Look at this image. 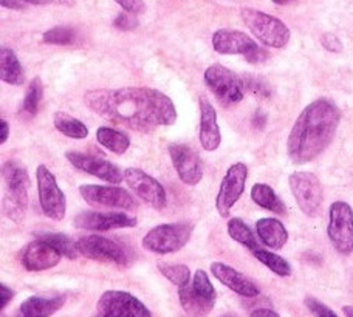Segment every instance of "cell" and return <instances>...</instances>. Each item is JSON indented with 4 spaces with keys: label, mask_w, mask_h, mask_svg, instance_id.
Returning <instances> with one entry per match:
<instances>
[{
    "label": "cell",
    "mask_w": 353,
    "mask_h": 317,
    "mask_svg": "<svg viewBox=\"0 0 353 317\" xmlns=\"http://www.w3.org/2000/svg\"><path fill=\"white\" fill-rule=\"evenodd\" d=\"M327 236H329L333 248L339 254L349 256L353 252V209L349 203H332Z\"/></svg>",
    "instance_id": "cell-8"
},
{
    "label": "cell",
    "mask_w": 353,
    "mask_h": 317,
    "mask_svg": "<svg viewBox=\"0 0 353 317\" xmlns=\"http://www.w3.org/2000/svg\"><path fill=\"white\" fill-rule=\"evenodd\" d=\"M343 313L345 317H353V307H350V305L343 307Z\"/></svg>",
    "instance_id": "cell-48"
},
{
    "label": "cell",
    "mask_w": 353,
    "mask_h": 317,
    "mask_svg": "<svg viewBox=\"0 0 353 317\" xmlns=\"http://www.w3.org/2000/svg\"><path fill=\"white\" fill-rule=\"evenodd\" d=\"M256 232L261 242L270 249H282L288 242L287 227L276 218H261L256 223Z\"/></svg>",
    "instance_id": "cell-23"
},
{
    "label": "cell",
    "mask_w": 353,
    "mask_h": 317,
    "mask_svg": "<svg viewBox=\"0 0 353 317\" xmlns=\"http://www.w3.org/2000/svg\"><path fill=\"white\" fill-rule=\"evenodd\" d=\"M98 314L105 317H154L144 303L125 291H105L99 297Z\"/></svg>",
    "instance_id": "cell-13"
},
{
    "label": "cell",
    "mask_w": 353,
    "mask_h": 317,
    "mask_svg": "<svg viewBox=\"0 0 353 317\" xmlns=\"http://www.w3.org/2000/svg\"><path fill=\"white\" fill-rule=\"evenodd\" d=\"M169 155L179 178L188 186H197L203 178V164L197 152L186 144H169Z\"/></svg>",
    "instance_id": "cell-15"
},
{
    "label": "cell",
    "mask_w": 353,
    "mask_h": 317,
    "mask_svg": "<svg viewBox=\"0 0 353 317\" xmlns=\"http://www.w3.org/2000/svg\"><path fill=\"white\" fill-rule=\"evenodd\" d=\"M62 254L56 251L43 240L36 238L33 243L27 245L22 252V265L23 268L31 272H39L54 268L59 263Z\"/></svg>",
    "instance_id": "cell-19"
},
{
    "label": "cell",
    "mask_w": 353,
    "mask_h": 317,
    "mask_svg": "<svg viewBox=\"0 0 353 317\" xmlns=\"http://www.w3.org/2000/svg\"><path fill=\"white\" fill-rule=\"evenodd\" d=\"M79 194L93 207L118 209V211H135L138 207L137 200L123 187L83 185L79 186Z\"/></svg>",
    "instance_id": "cell-11"
},
{
    "label": "cell",
    "mask_w": 353,
    "mask_h": 317,
    "mask_svg": "<svg viewBox=\"0 0 353 317\" xmlns=\"http://www.w3.org/2000/svg\"><path fill=\"white\" fill-rule=\"evenodd\" d=\"M94 317H105V316H101V314H97Z\"/></svg>",
    "instance_id": "cell-51"
},
{
    "label": "cell",
    "mask_w": 353,
    "mask_h": 317,
    "mask_svg": "<svg viewBox=\"0 0 353 317\" xmlns=\"http://www.w3.org/2000/svg\"><path fill=\"white\" fill-rule=\"evenodd\" d=\"M245 25L259 39L265 47L283 48L290 42V30L281 19H277L267 12L245 8L241 11Z\"/></svg>",
    "instance_id": "cell-4"
},
{
    "label": "cell",
    "mask_w": 353,
    "mask_h": 317,
    "mask_svg": "<svg viewBox=\"0 0 353 317\" xmlns=\"http://www.w3.org/2000/svg\"><path fill=\"white\" fill-rule=\"evenodd\" d=\"M12 297H14V291L10 287H6L5 283L0 285V308L5 309L6 305L12 300Z\"/></svg>",
    "instance_id": "cell-41"
},
{
    "label": "cell",
    "mask_w": 353,
    "mask_h": 317,
    "mask_svg": "<svg viewBox=\"0 0 353 317\" xmlns=\"http://www.w3.org/2000/svg\"><path fill=\"white\" fill-rule=\"evenodd\" d=\"M0 132H2V136H0V141L2 144H5L8 141V136H10V124L5 121V119H0Z\"/></svg>",
    "instance_id": "cell-46"
},
{
    "label": "cell",
    "mask_w": 353,
    "mask_h": 317,
    "mask_svg": "<svg viewBox=\"0 0 353 317\" xmlns=\"http://www.w3.org/2000/svg\"><path fill=\"white\" fill-rule=\"evenodd\" d=\"M341 123V112L329 99L308 104L296 119L287 139V155L294 164H307L329 147Z\"/></svg>",
    "instance_id": "cell-2"
},
{
    "label": "cell",
    "mask_w": 353,
    "mask_h": 317,
    "mask_svg": "<svg viewBox=\"0 0 353 317\" xmlns=\"http://www.w3.org/2000/svg\"><path fill=\"white\" fill-rule=\"evenodd\" d=\"M245 92H250L259 99H268L271 96V87L267 81L256 74H242Z\"/></svg>",
    "instance_id": "cell-34"
},
{
    "label": "cell",
    "mask_w": 353,
    "mask_h": 317,
    "mask_svg": "<svg viewBox=\"0 0 353 317\" xmlns=\"http://www.w3.org/2000/svg\"><path fill=\"white\" fill-rule=\"evenodd\" d=\"M124 180L128 183L132 192L137 196H140L143 201H146L148 205H150L154 209L161 211V209L166 207V190L163 187L161 183L159 180H155L154 176H150L141 169L129 167L124 170Z\"/></svg>",
    "instance_id": "cell-14"
},
{
    "label": "cell",
    "mask_w": 353,
    "mask_h": 317,
    "mask_svg": "<svg viewBox=\"0 0 353 317\" xmlns=\"http://www.w3.org/2000/svg\"><path fill=\"white\" fill-rule=\"evenodd\" d=\"M222 317H237V316H234V314H223Z\"/></svg>",
    "instance_id": "cell-50"
},
{
    "label": "cell",
    "mask_w": 353,
    "mask_h": 317,
    "mask_svg": "<svg viewBox=\"0 0 353 317\" xmlns=\"http://www.w3.org/2000/svg\"><path fill=\"white\" fill-rule=\"evenodd\" d=\"M138 225L135 217L124 212H98L84 211L74 217V226L84 231H113L123 229V227H134Z\"/></svg>",
    "instance_id": "cell-16"
},
{
    "label": "cell",
    "mask_w": 353,
    "mask_h": 317,
    "mask_svg": "<svg viewBox=\"0 0 353 317\" xmlns=\"http://www.w3.org/2000/svg\"><path fill=\"white\" fill-rule=\"evenodd\" d=\"M113 25H115L118 30L132 31V30H135L138 27V21H137L135 14H130V12H123V14L117 16Z\"/></svg>",
    "instance_id": "cell-39"
},
{
    "label": "cell",
    "mask_w": 353,
    "mask_h": 317,
    "mask_svg": "<svg viewBox=\"0 0 353 317\" xmlns=\"http://www.w3.org/2000/svg\"><path fill=\"white\" fill-rule=\"evenodd\" d=\"M53 124L59 133L73 139H84L88 135V129L84 123H81L79 119L73 118L67 113L56 112L53 116Z\"/></svg>",
    "instance_id": "cell-28"
},
{
    "label": "cell",
    "mask_w": 353,
    "mask_h": 317,
    "mask_svg": "<svg viewBox=\"0 0 353 317\" xmlns=\"http://www.w3.org/2000/svg\"><path fill=\"white\" fill-rule=\"evenodd\" d=\"M292 2H294V0H273V3H276V5H288Z\"/></svg>",
    "instance_id": "cell-49"
},
{
    "label": "cell",
    "mask_w": 353,
    "mask_h": 317,
    "mask_svg": "<svg viewBox=\"0 0 353 317\" xmlns=\"http://www.w3.org/2000/svg\"><path fill=\"white\" fill-rule=\"evenodd\" d=\"M288 185L301 212L310 218L318 217L324 201V190L318 176L299 170L288 176Z\"/></svg>",
    "instance_id": "cell-7"
},
{
    "label": "cell",
    "mask_w": 353,
    "mask_h": 317,
    "mask_svg": "<svg viewBox=\"0 0 353 317\" xmlns=\"http://www.w3.org/2000/svg\"><path fill=\"white\" fill-rule=\"evenodd\" d=\"M65 158L73 167L83 172L97 176V178L110 183V185H118L124 180V174H121L118 166L115 164L103 160V158L92 156L87 154H81V152H67Z\"/></svg>",
    "instance_id": "cell-17"
},
{
    "label": "cell",
    "mask_w": 353,
    "mask_h": 317,
    "mask_svg": "<svg viewBox=\"0 0 353 317\" xmlns=\"http://www.w3.org/2000/svg\"><path fill=\"white\" fill-rule=\"evenodd\" d=\"M115 2L121 6L125 12H130V14H143L146 11V3L143 0H115Z\"/></svg>",
    "instance_id": "cell-40"
},
{
    "label": "cell",
    "mask_w": 353,
    "mask_h": 317,
    "mask_svg": "<svg viewBox=\"0 0 353 317\" xmlns=\"http://www.w3.org/2000/svg\"><path fill=\"white\" fill-rule=\"evenodd\" d=\"M77 248L81 256L97 262L113 263L121 268H128L135 258L129 248L103 236H85L79 238Z\"/></svg>",
    "instance_id": "cell-5"
},
{
    "label": "cell",
    "mask_w": 353,
    "mask_h": 317,
    "mask_svg": "<svg viewBox=\"0 0 353 317\" xmlns=\"http://www.w3.org/2000/svg\"><path fill=\"white\" fill-rule=\"evenodd\" d=\"M211 272L220 283H223L226 288L234 291L239 296L257 297L261 294L259 287H257L253 280H250L247 276L239 272L230 265L222 262H214L211 263Z\"/></svg>",
    "instance_id": "cell-20"
},
{
    "label": "cell",
    "mask_w": 353,
    "mask_h": 317,
    "mask_svg": "<svg viewBox=\"0 0 353 317\" xmlns=\"http://www.w3.org/2000/svg\"><path fill=\"white\" fill-rule=\"evenodd\" d=\"M2 176L6 189L3 195V212L10 220L21 223L28 207V172L19 163L6 161L2 167Z\"/></svg>",
    "instance_id": "cell-3"
},
{
    "label": "cell",
    "mask_w": 353,
    "mask_h": 317,
    "mask_svg": "<svg viewBox=\"0 0 353 317\" xmlns=\"http://www.w3.org/2000/svg\"><path fill=\"white\" fill-rule=\"evenodd\" d=\"M321 45H323L327 52H330V53H341L343 52L341 39L332 33H325L321 36Z\"/></svg>",
    "instance_id": "cell-38"
},
{
    "label": "cell",
    "mask_w": 353,
    "mask_h": 317,
    "mask_svg": "<svg viewBox=\"0 0 353 317\" xmlns=\"http://www.w3.org/2000/svg\"><path fill=\"white\" fill-rule=\"evenodd\" d=\"M36 180L42 212L54 221L64 220L67 212V200L54 175L50 172L47 166L41 164L36 170Z\"/></svg>",
    "instance_id": "cell-10"
},
{
    "label": "cell",
    "mask_w": 353,
    "mask_h": 317,
    "mask_svg": "<svg viewBox=\"0 0 353 317\" xmlns=\"http://www.w3.org/2000/svg\"><path fill=\"white\" fill-rule=\"evenodd\" d=\"M43 96V84L41 78H34L30 82L27 94L23 98V104H22V113L27 116H34L37 110H39L41 101Z\"/></svg>",
    "instance_id": "cell-32"
},
{
    "label": "cell",
    "mask_w": 353,
    "mask_h": 317,
    "mask_svg": "<svg viewBox=\"0 0 353 317\" xmlns=\"http://www.w3.org/2000/svg\"><path fill=\"white\" fill-rule=\"evenodd\" d=\"M191 285H192L194 289L197 291L199 294L206 297V299H211V300H216L217 299L216 288H214V285L211 283L210 277H208V274H206L203 269L195 271Z\"/></svg>",
    "instance_id": "cell-36"
},
{
    "label": "cell",
    "mask_w": 353,
    "mask_h": 317,
    "mask_svg": "<svg viewBox=\"0 0 353 317\" xmlns=\"http://www.w3.org/2000/svg\"><path fill=\"white\" fill-rule=\"evenodd\" d=\"M253 256L259 260L262 265L267 266L271 272H274L276 276L288 277L290 274H292V266H290V263L285 258L277 256V254H274V252L263 249V248H257L256 251H253Z\"/></svg>",
    "instance_id": "cell-31"
},
{
    "label": "cell",
    "mask_w": 353,
    "mask_h": 317,
    "mask_svg": "<svg viewBox=\"0 0 353 317\" xmlns=\"http://www.w3.org/2000/svg\"><path fill=\"white\" fill-rule=\"evenodd\" d=\"M228 234H230V237L234 240V242L241 243L251 252L256 251L257 248H261L259 243H257V240H256L254 232L251 231V227L241 218H230L228 220Z\"/></svg>",
    "instance_id": "cell-30"
},
{
    "label": "cell",
    "mask_w": 353,
    "mask_h": 317,
    "mask_svg": "<svg viewBox=\"0 0 353 317\" xmlns=\"http://www.w3.org/2000/svg\"><path fill=\"white\" fill-rule=\"evenodd\" d=\"M200 143L208 152H214L222 144V133L217 123V112L205 96L200 98Z\"/></svg>",
    "instance_id": "cell-21"
},
{
    "label": "cell",
    "mask_w": 353,
    "mask_h": 317,
    "mask_svg": "<svg viewBox=\"0 0 353 317\" xmlns=\"http://www.w3.org/2000/svg\"><path fill=\"white\" fill-rule=\"evenodd\" d=\"M192 236V225L165 223L150 229L143 238V248L154 254H174L185 248Z\"/></svg>",
    "instance_id": "cell-6"
},
{
    "label": "cell",
    "mask_w": 353,
    "mask_h": 317,
    "mask_svg": "<svg viewBox=\"0 0 353 317\" xmlns=\"http://www.w3.org/2000/svg\"><path fill=\"white\" fill-rule=\"evenodd\" d=\"M97 139L101 145L110 150L115 155H123L130 147V138L125 133L110 129V127H99L97 130Z\"/></svg>",
    "instance_id": "cell-27"
},
{
    "label": "cell",
    "mask_w": 353,
    "mask_h": 317,
    "mask_svg": "<svg viewBox=\"0 0 353 317\" xmlns=\"http://www.w3.org/2000/svg\"><path fill=\"white\" fill-rule=\"evenodd\" d=\"M203 78L208 88L226 105L241 103L245 96L242 78L225 65L214 63V65L208 67Z\"/></svg>",
    "instance_id": "cell-9"
},
{
    "label": "cell",
    "mask_w": 353,
    "mask_h": 317,
    "mask_svg": "<svg viewBox=\"0 0 353 317\" xmlns=\"http://www.w3.org/2000/svg\"><path fill=\"white\" fill-rule=\"evenodd\" d=\"M84 104L113 124L141 133L154 132L157 127L172 125L176 121V110L171 98L155 88L90 90L84 94Z\"/></svg>",
    "instance_id": "cell-1"
},
{
    "label": "cell",
    "mask_w": 353,
    "mask_h": 317,
    "mask_svg": "<svg viewBox=\"0 0 353 317\" xmlns=\"http://www.w3.org/2000/svg\"><path fill=\"white\" fill-rule=\"evenodd\" d=\"M212 47L219 54H242L247 58L257 48V43L243 31L222 28L214 33Z\"/></svg>",
    "instance_id": "cell-18"
},
{
    "label": "cell",
    "mask_w": 353,
    "mask_h": 317,
    "mask_svg": "<svg viewBox=\"0 0 353 317\" xmlns=\"http://www.w3.org/2000/svg\"><path fill=\"white\" fill-rule=\"evenodd\" d=\"M159 269L169 282H172L176 287H185L191 280V271L186 265H168L160 263Z\"/></svg>",
    "instance_id": "cell-33"
},
{
    "label": "cell",
    "mask_w": 353,
    "mask_h": 317,
    "mask_svg": "<svg viewBox=\"0 0 353 317\" xmlns=\"http://www.w3.org/2000/svg\"><path fill=\"white\" fill-rule=\"evenodd\" d=\"M0 78L10 85L23 84V68L19 62L16 53L8 47L0 50Z\"/></svg>",
    "instance_id": "cell-25"
},
{
    "label": "cell",
    "mask_w": 353,
    "mask_h": 317,
    "mask_svg": "<svg viewBox=\"0 0 353 317\" xmlns=\"http://www.w3.org/2000/svg\"><path fill=\"white\" fill-rule=\"evenodd\" d=\"M248 178V167L243 163H236L226 170L216 198V209L220 217L228 218L231 209L245 192Z\"/></svg>",
    "instance_id": "cell-12"
},
{
    "label": "cell",
    "mask_w": 353,
    "mask_h": 317,
    "mask_svg": "<svg viewBox=\"0 0 353 317\" xmlns=\"http://www.w3.org/2000/svg\"><path fill=\"white\" fill-rule=\"evenodd\" d=\"M245 59H247L250 63H261V62H265V61L268 59V53L265 52L263 48L257 47V48L254 50V52L251 53V54H248Z\"/></svg>",
    "instance_id": "cell-42"
},
{
    "label": "cell",
    "mask_w": 353,
    "mask_h": 317,
    "mask_svg": "<svg viewBox=\"0 0 353 317\" xmlns=\"http://www.w3.org/2000/svg\"><path fill=\"white\" fill-rule=\"evenodd\" d=\"M36 238L43 240V242H47L50 246H53L56 251H59L62 254V257L74 260L79 254L78 248H77V243L72 242V238L65 236V234H61V232H37Z\"/></svg>",
    "instance_id": "cell-29"
},
{
    "label": "cell",
    "mask_w": 353,
    "mask_h": 317,
    "mask_svg": "<svg viewBox=\"0 0 353 317\" xmlns=\"http://www.w3.org/2000/svg\"><path fill=\"white\" fill-rule=\"evenodd\" d=\"M23 3H25L23 0H2L3 8H10V10H23L25 8Z\"/></svg>",
    "instance_id": "cell-45"
},
{
    "label": "cell",
    "mask_w": 353,
    "mask_h": 317,
    "mask_svg": "<svg viewBox=\"0 0 353 317\" xmlns=\"http://www.w3.org/2000/svg\"><path fill=\"white\" fill-rule=\"evenodd\" d=\"M179 299L185 313L191 317H206L216 305V300L206 299V297L199 294L189 283L179 288Z\"/></svg>",
    "instance_id": "cell-24"
},
{
    "label": "cell",
    "mask_w": 353,
    "mask_h": 317,
    "mask_svg": "<svg viewBox=\"0 0 353 317\" xmlns=\"http://www.w3.org/2000/svg\"><path fill=\"white\" fill-rule=\"evenodd\" d=\"M250 317H281V316L270 308H257L251 313Z\"/></svg>",
    "instance_id": "cell-44"
},
{
    "label": "cell",
    "mask_w": 353,
    "mask_h": 317,
    "mask_svg": "<svg viewBox=\"0 0 353 317\" xmlns=\"http://www.w3.org/2000/svg\"><path fill=\"white\" fill-rule=\"evenodd\" d=\"M25 3L33 5H48V3H61V5H73L74 0H23Z\"/></svg>",
    "instance_id": "cell-43"
},
{
    "label": "cell",
    "mask_w": 353,
    "mask_h": 317,
    "mask_svg": "<svg viewBox=\"0 0 353 317\" xmlns=\"http://www.w3.org/2000/svg\"><path fill=\"white\" fill-rule=\"evenodd\" d=\"M253 124L254 127H257V129H263V125L267 124V116H265L262 112H256V115L253 118Z\"/></svg>",
    "instance_id": "cell-47"
},
{
    "label": "cell",
    "mask_w": 353,
    "mask_h": 317,
    "mask_svg": "<svg viewBox=\"0 0 353 317\" xmlns=\"http://www.w3.org/2000/svg\"><path fill=\"white\" fill-rule=\"evenodd\" d=\"M251 198L256 203L257 206L262 209H267L274 214H285V205L283 201L277 196L274 189L265 185V183H256V185L251 187Z\"/></svg>",
    "instance_id": "cell-26"
},
{
    "label": "cell",
    "mask_w": 353,
    "mask_h": 317,
    "mask_svg": "<svg viewBox=\"0 0 353 317\" xmlns=\"http://www.w3.org/2000/svg\"><path fill=\"white\" fill-rule=\"evenodd\" d=\"M65 296H31L19 307L17 317H50L64 307Z\"/></svg>",
    "instance_id": "cell-22"
},
{
    "label": "cell",
    "mask_w": 353,
    "mask_h": 317,
    "mask_svg": "<svg viewBox=\"0 0 353 317\" xmlns=\"http://www.w3.org/2000/svg\"><path fill=\"white\" fill-rule=\"evenodd\" d=\"M305 305L308 309H310V313L314 317H339L332 308L327 307L325 303H323L321 300L314 299V297H307Z\"/></svg>",
    "instance_id": "cell-37"
},
{
    "label": "cell",
    "mask_w": 353,
    "mask_h": 317,
    "mask_svg": "<svg viewBox=\"0 0 353 317\" xmlns=\"http://www.w3.org/2000/svg\"><path fill=\"white\" fill-rule=\"evenodd\" d=\"M74 41V31L68 27H54L43 33V42L50 45H70Z\"/></svg>",
    "instance_id": "cell-35"
}]
</instances>
